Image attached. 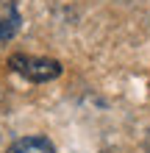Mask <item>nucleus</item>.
Returning a JSON list of instances; mask_svg holds the SVG:
<instances>
[{
    "label": "nucleus",
    "instance_id": "1",
    "mask_svg": "<svg viewBox=\"0 0 150 153\" xmlns=\"http://www.w3.org/2000/svg\"><path fill=\"white\" fill-rule=\"evenodd\" d=\"M8 67L17 75L33 81V84H45L61 75V64L56 59H42V56H25V53H14L8 59Z\"/></svg>",
    "mask_w": 150,
    "mask_h": 153
},
{
    "label": "nucleus",
    "instance_id": "2",
    "mask_svg": "<svg viewBox=\"0 0 150 153\" xmlns=\"http://www.w3.org/2000/svg\"><path fill=\"white\" fill-rule=\"evenodd\" d=\"M6 153H56V148L45 137H22V139L11 142Z\"/></svg>",
    "mask_w": 150,
    "mask_h": 153
},
{
    "label": "nucleus",
    "instance_id": "3",
    "mask_svg": "<svg viewBox=\"0 0 150 153\" xmlns=\"http://www.w3.org/2000/svg\"><path fill=\"white\" fill-rule=\"evenodd\" d=\"M14 31H17V14L14 17H0V42H6V39H11L14 36Z\"/></svg>",
    "mask_w": 150,
    "mask_h": 153
}]
</instances>
